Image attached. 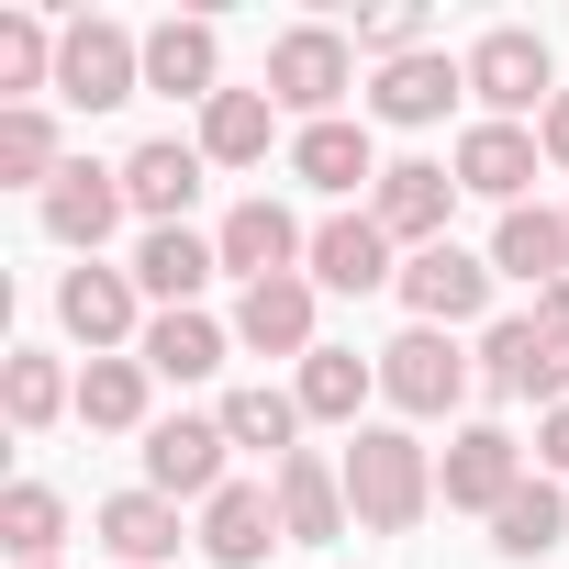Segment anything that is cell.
Masks as SVG:
<instances>
[{
  "label": "cell",
  "instance_id": "obj_1",
  "mask_svg": "<svg viewBox=\"0 0 569 569\" xmlns=\"http://www.w3.org/2000/svg\"><path fill=\"white\" fill-rule=\"evenodd\" d=\"M425 502H436V458H425L402 425H358V436H347V513H358L369 536H413Z\"/></svg>",
  "mask_w": 569,
  "mask_h": 569
},
{
  "label": "cell",
  "instance_id": "obj_2",
  "mask_svg": "<svg viewBox=\"0 0 569 569\" xmlns=\"http://www.w3.org/2000/svg\"><path fill=\"white\" fill-rule=\"evenodd\" d=\"M134 90H146V46H134L123 23H68V34H57V101L112 112V101H134Z\"/></svg>",
  "mask_w": 569,
  "mask_h": 569
},
{
  "label": "cell",
  "instance_id": "obj_3",
  "mask_svg": "<svg viewBox=\"0 0 569 569\" xmlns=\"http://www.w3.org/2000/svg\"><path fill=\"white\" fill-rule=\"evenodd\" d=\"M358 79V57H347V34H325V23H291L268 46V101L279 112H302V123H336V90Z\"/></svg>",
  "mask_w": 569,
  "mask_h": 569
},
{
  "label": "cell",
  "instance_id": "obj_4",
  "mask_svg": "<svg viewBox=\"0 0 569 569\" xmlns=\"http://www.w3.org/2000/svg\"><path fill=\"white\" fill-rule=\"evenodd\" d=\"M223 413H168V425H146V491H168V502H212L223 491Z\"/></svg>",
  "mask_w": 569,
  "mask_h": 569
},
{
  "label": "cell",
  "instance_id": "obj_5",
  "mask_svg": "<svg viewBox=\"0 0 569 569\" xmlns=\"http://www.w3.org/2000/svg\"><path fill=\"white\" fill-rule=\"evenodd\" d=\"M469 101H491V123H513V112L558 101V90H547V46H536L525 23H491V34L469 46Z\"/></svg>",
  "mask_w": 569,
  "mask_h": 569
},
{
  "label": "cell",
  "instance_id": "obj_6",
  "mask_svg": "<svg viewBox=\"0 0 569 569\" xmlns=\"http://www.w3.org/2000/svg\"><path fill=\"white\" fill-rule=\"evenodd\" d=\"M380 391H391L402 413H458V391H469V358H458L436 325H413V336H391V347H380Z\"/></svg>",
  "mask_w": 569,
  "mask_h": 569
},
{
  "label": "cell",
  "instance_id": "obj_7",
  "mask_svg": "<svg viewBox=\"0 0 569 569\" xmlns=\"http://www.w3.org/2000/svg\"><path fill=\"white\" fill-rule=\"evenodd\" d=\"M436 491H447L458 513H502V502L525 491V447H513L502 425H469V436H447V469H436Z\"/></svg>",
  "mask_w": 569,
  "mask_h": 569
},
{
  "label": "cell",
  "instance_id": "obj_8",
  "mask_svg": "<svg viewBox=\"0 0 569 569\" xmlns=\"http://www.w3.org/2000/svg\"><path fill=\"white\" fill-rule=\"evenodd\" d=\"M447 201H458V179H447L436 157H402V168H380V201H369V212H380L391 246L425 257V246H447Z\"/></svg>",
  "mask_w": 569,
  "mask_h": 569
},
{
  "label": "cell",
  "instance_id": "obj_9",
  "mask_svg": "<svg viewBox=\"0 0 569 569\" xmlns=\"http://www.w3.org/2000/svg\"><path fill=\"white\" fill-rule=\"evenodd\" d=\"M402 302H413V325H469L480 302H491V268L469 257V246H425V257H402Z\"/></svg>",
  "mask_w": 569,
  "mask_h": 569
},
{
  "label": "cell",
  "instance_id": "obj_10",
  "mask_svg": "<svg viewBox=\"0 0 569 569\" xmlns=\"http://www.w3.org/2000/svg\"><path fill=\"white\" fill-rule=\"evenodd\" d=\"M201 547H212L223 569H257L268 547H291V525H279V491H257V480H223V491L201 502Z\"/></svg>",
  "mask_w": 569,
  "mask_h": 569
},
{
  "label": "cell",
  "instance_id": "obj_11",
  "mask_svg": "<svg viewBox=\"0 0 569 569\" xmlns=\"http://www.w3.org/2000/svg\"><path fill=\"white\" fill-rule=\"evenodd\" d=\"M212 246H223V268L246 279V291H257V279H291V257H313V246H302V223H291V212H279L268 190H257V201H234Z\"/></svg>",
  "mask_w": 569,
  "mask_h": 569
},
{
  "label": "cell",
  "instance_id": "obj_12",
  "mask_svg": "<svg viewBox=\"0 0 569 569\" xmlns=\"http://www.w3.org/2000/svg\"><path fill=\"white\" fill-rule=\"evenodd\" d=\"M57 325H68L90 358H112V347L134 336V279H123V268H101V257H90V268H68V291H57ZM134 347H146V336H134Z\"/></svg>",
  "mask_w": 569,
  "mask_h": 569
},
{
  "label": "cell",
  "instance_id": "obj_13",
  "mask_svg": "<svg viewBox=\"0 0 569 569\" xmlns=\"http://www.w3.org/2000/svg\"><path fill=\"white\" fill-rule=\"evenodd\" d=\"M268 491H279V525H291V547H325V536H347V469H336V458L291 447Z\"/></svg>",
  "mask_w": 569,
  "mask_h": 569
},
{
  "label": "cell",
  "instance_id": "obj_14",
  "mask_svg": "<svg viewBox=\"0 0 569 569\" xmlns=\"http://www.w3.org/2000/svg\"><path fill=\"white\" fill-rule=\"evenodd\" d=\"M536 134L525 123H469L458 134V190H480V201H502V212H525V179H536Z\"/></svg>",
  "mask_w": 569,
  "mask_h": 569
},
{
  "label": "cell",
  "instance_id": "obj_15",
  "mask_svg": "<svg viewBox=\"0 0 569 569\" xmlns=\"http://www.w3.org/2000/svg\"><path fill=\"white\" fill-rule=\"evenodd\" d=\"M223 268V246H201L190 223H146V246H134V291L157 302V313H190V291Z\"/></svg>",
  "mask_w": 569,
  "mask_h": 569
},
{
  "label": "cell",
  "instance_id": "obj_16",
  "mask_svg": "<svg viewBox=\"0 0 569 569\" xmlns=\"http://www.w3.org/2000/svg\"><path fill=\"white\" fill-rule=\"evenodd\" d=\"M480 380H491L502 402H547V413H558V380H569V358H558L536 325H491V336H480Z\"/></svg>",
  "mask_w": 569,
  "mask_h": 569
},
{
  "label": "cell",
  "instance_id": "obj_17",
  "mask_svg": "<svg viewBox=\"0 0 569 569\" xmlns=\"http://www.w3.org/2000/svg\"><path fill=\"white\" fill-rule=\"evenodd\" d=\"M234 336L257 358H313V279H257L234 302Z\"/></svg>",
  "mask_w": 569,
  "mask_h": 569
},
{
  "label": "cell",
  "instance_id": "obj_18",
  "mask_svg": "<svg viewBox=\"0 0 569 569\" xmlns=\"http://www.w3.org/2000/svg\"><path fill=\"white\" fill-rule=\"evenodd\" d=\"M201 168H212L201 146L157 134V146H134V157H123V201H134L146 223H179V212H190V190H201Z\"/></svg>",
  "mask_w": 569,
  "mask_h": 569
},
{
  "label": "cell",
  "instance_id": "obj_19",
  "mask_svg": "<svg viewBox=\"0 0 569 569\" xmlns=\"http://www.w3.org/2000/svg\"><path fill=\"white\" fill-rule=\"evenodd\" d=\"M123 223V168H68L57 190H46V234L57 246H79V257H101V234Z\"/></svg>",
  "mask_w": 569,
  "mask_h": 569
},
{
  "label": "cell",
  "instance_id": "obj_20",
  "mask_svg": "<svg viewBox=\"0 0 569 569\" xmlns=\"http://www.w3.org/2000/svg\"><path fill=\"white\" fill-rule=\"evenodd\" d=\"M313 279H325V291H380V279H402L380 212H336V223L313 234Z\"/></svg>",
  "mask_w": 569,
  "mask_h": 569
},
{
  "label": "cell",
  "instance_id": "obj_21",
  "mask_svg": "<svg viewBox=\"0 0 569 569\" xmlns=\"http://www.w3.org/2000/svg\"><path fill=\"white\" fill-rule=\"evenodd\" d=\"M491 279H536V291H558L569 279V212H502V234H491Z\"/></svg>",
  "mask_w": 569,
  "mask_h": 569
},
{
  "label": "cell",
  "instance_id": "obj_22",
  "mask_svg": "<svg viewBox=\"0 0 569 569\" xmlns=\"http://www.w3.org/2000/svg\"><path fill=\"white\" fill-rule=\"evenodd\" d=\"M458 90H469V57H402V68L369 79V112L380 123H436Z\"/></svg>",
  "mask_w": 569,
  "mask_h": 569
},
{
  "label": "cell",
  "instance_id": "obj_23",
  "mask_svg": "<svg viewBox=\"0 0 569 569\" xmlns=\"http://www.w3.org/2000/svg\"><path fill=\"white\" fill-rule=\"evenodd\" d=\"M146 90L212 112V101H223V90H212V23H157V34H146Z\"/></svg>",
  "mask_w": 569,
  "mask_h": 569
},
{
  "label": "cell",
  "instance_id": "obj_24",
  "mask_svg": "<svg viewBox=\"0 0 569 569\" xmlns=\"http://www.w3.org/2000/svg\"><path fill=\"white\" fill-rule=\"evenodd\" d=\"M101 536H112L123 569H157V558H179V502L168 491H112L101 502Z\"/></svg>",
  "mask_w": 569,
  "mask_h": 569
},
{
  "label": "cell",
  "instance_id": "obj_25",
  "mask_svg": "<svg viewBox=\"0 0 569 569\" xmlns=\"http://www.w3.org/2000/svg\"><path fill=\"white\" fill-rule=\"evenodd\" d=\"M268 134H279V101H268V90H223V101L201 112V157H212V168H257Z\"/></svg>",
  "mask_w": 569,
  "mask_h": 569
},
{
  "label": "cell",
  "instance_id": "obj_26",
  "mask_svg": "<svg viewBox=\"0 0 569 569\" xmlns=\"http://www.w3.org/2000/svg\"><path fill=\"white\" fill-rule=\"evenodd\" d=\"M291 168L313 179V190H380V157H369V123H302L291 134Z\"/></svg>",
  "mask_w": 569,
  "mask_h": 569
},
{
  "label": "cell",
  "instance_id": "obj_27",
  "mask_svg": "<svg viewBox=\"0 0 569 569\" xmlns=\"http://www.w3.org/2000/svg\"><path fill=\"white\" fill-rule=\"evenodd\" d=\"M369 391H380V358H358V347H313L302 358V413L313 425H358Z\"/></svg>",
  "mask_w": 569,
  "mask_h": 569
},
{
  "label": "cell",
  "instance_id": "obj_28",
  "mask_svg": "<svg viewBox=\"0 0 569 569\" xmlns=\"http://www.w3.org/2000/svg\"><path fill=\"white\" fill-rule=\"evenodd\" d=\"M134 358H146L157 380H212V369H223V325H212V313H157Z\"/></svg>",
  "mask_w": 569,
  "mask_h": 569
},
{
  "label": "cell",
  "instance_id": "obj_29",
  "mask_svg": "<svg viewBox=\"0 0 569 569\" xmlns=\"http://www.w3.org/2000/svg\"><path fill=\"white\" fill-rule=\"evenodd\" d=\"M146 358H90L79 369V425H101V436H134L146 425Z\"/></svg>",
  "mask_w": 569,
  "mask_h": 569
},
{
  "label": "cell",
  "instance_id": "obj_30",
  "mask_svg": "<svg viewBox=\"0 0 569 569\" xmlns=\"http://www.w3.org/2000/svg\"><path fill=\"white\" fill-rule=\"evenodd\" d=\"M57 536H68V502H57L46 480H12V491H0V547H12L23 569H46Z\"/></svg>",
  "mask_w": 569,
  "mask_h": 569
},
{
  "label": "cell",
  "instance_id": "obj_31",
  "mask_svg": "<svg viewBox=\"0 0 569 569\" xmlns=\"http://www.w3.org/2000/svg\"><path fill=\"white\" fill-rule=\"evenodd\" d=\"M0 179H12V190H57V179H68V168H57V123H46L34 101L0 112Z\"/></svg>",
  "mask_w": 569,
  "mask_h": 569
},
{
  "label": "cell",
  "instance_id": "obj_32",
  "mask_svg": "<svg viewBox=\"0 0 569 569\" xmlns=\"http://www.w3.org/2000/svg\"><path fill=\"white\" fill-rule=\"evenodd\" d=\"M223 436H234V447H268V469H279L291 436H302V391H268V380L234 391V402H223Z\"/></svg>",
  "mask_w": 569,
  "mask_h": 569
},
{
  "label": "cell",
  "instance_id": "obj_33",
  "mask_svg": "<svg viewBox=\"0 0 569 569\" xmlns=\"http://www.w3.org/2000/svg\"><path fill=\"white\" fill-rule=\"evenodd\" d=\"M0 402H12V425H23V436H46L57 413H79V391H68V369H57V358H34V347H23L12 369H0Z\"/></svg>",
  "mask_w": 569,
  "mask_h": 569
},
{
  "label": "cell",
  "instance_id": "obj_34",
  "mask_svg": "<svg viewBox=\"0 0 569 569\" xmlns=\"http://www.w3.org/2000/svg\"><path fill=\"white\" fill-rule=\"evenodd\" d=\"M569 536V502H558V480H525L502 513H491V547L502 558H536V547H558Z\"/></svg>",
  "mask_w": 569,
  "mask_h": 569
},
{
  "label": "cell",
  "instance_id": "obj_35",
  "mask_svg": "<svg viewBox=\"0 0 569 569\" xmlns=\"http://www.w3.org/2000/svg\"><path fill=\"white\" fill-rule=\"evenodd\" d=\"M46 79H57V34L34 12H12L0 23V90H46Z\"/></svg>",
  "mask_w": 569,
  "mask_h": 569
},
{
  "label": "cell",
  "instance_id": "obj_36",
  "mask_svg": "<svg viewBox=\"0 0 569 569\" xmlns=\"http://www.w3.org/2000/svg\"><path fill=\"white\" fill-rule=\"evenodd\" d=\"M536 336H547V347H558V358H569V279H558V291H547V302H536Z\"/></svg>",
  "mask_w": 569,
  "mask_h": 569
},
{
  "label": "cell",
  "instance_id": "obj_37",
  "mask_svg": "<svg viewBox=\"0 0 569 569\" xmlns=\"http://www.w3.org/2000/svg\"><path fill=\"white\" fill-rule=\"evenodd\" d=\"M536 469H569V402H558V413L536 425Z\"/></svg>",
  "mask_w": 569,
  "mask_h": 569
},
{
  "label": "cell",
  "instance_id": "obj_38",
  "mask_svg": "<svg viewBox=\"0 0 569 569\" xmlns=\"http://www.w3.org/2000/svg\"><path fill=\"white\" fill-rule=\"evenodd\" d=\"M536 146H547V157H558V168H569V90H558V101H547V112H536Z\"/></svg>",
  "mask_w": 569,
  "mask_h": 569
}]
</instances>
